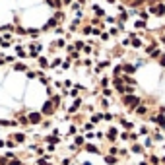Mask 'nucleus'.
Segmentation results:
<instances>
[{"label":"nucleus","instance_id":"nucleus-1","mask_svg":"<svg viewBox=\"0 0 165 165\" xmlns=\"http://www.w3.org/2000/svg\"><path fill=\"white\" fill-rule=\"evenodd\" d=\"M27 121H29V126H37L43 122V115L41 111H29L27 113Z\"/></svg>","mask_w":165,"mask_h":165},{"label":"nucleus","instance_id":"nucleus-2","mask_svg":"<svg viewBox=\"0 0 165 165\" xmlns=\"http://www.w3.org/2000/svg\"><path fill=\"white\" fill-rule=\"evenodd\" d=\"M8 138H12L14 142L18 144V146H23V144L27 142V134L19 130V132H12V134H8Z\"/></svg>","mask_w":165,"mask_h":165},{"label":"nucleus","instance_id":"nucleus-3","mask_svg":"<svg viewBox=\"0 0 165 165\" xmlns=\"http://www.w3.org/2000/svg\"><path fill=\"white\" fill-rule=\"evenodd\" d=\"M43 51V45L41 43H29V51H27V57H31V58H37L39 57V52Z\"/></svg>","mask_w":165,"mask_h":165},{"label":"nucleus","instance_id":"nucleus-4","mask_svg":"<svg viewBox=\"0 0 165 165\" xmlns=\"http://www.w3.org/2000/svg\"><path fill=\"white\" fill-rule=\"evenodd\" d=\"M12 68H14V72H27V70H29L26 62H14Z\"/></svg>","mask_w":165,"mask_h":165},{"label":"nucleus","instance_id":"nucleus-5","mask_svg":"<svg viewBox=\"0 0 165 165\" xmlns=\"http://www.w3.org/2000/svg\"><path fill=\"white\" fill-rule=\"evenodd\" d=\"M16 57L18 58H27V51L21 47V45H16Z\"/></svg>","mask_w":165,"mask_h":165},{"label":"nucleus","instance_id":"nucleus-6","mask_svg":"<svg viewBox=\"0 0 165 165\" xmlns=\"http://www.w3.org/2000/svg\"><path fill=\"white\" fill-rule=\"evenodd\" d=\"M37 62H39V66H41V70L49 68V60H47L45 57H37Z\"/></svg>","mask_w":165,"mask_h":165},{"label":"nucleus","instance_id":"nucleus-7","mask_svg":"<svg viewBox=\"0 0 165 165\" xmlns=\"http://www.w3.org/2000/svg\"><path fill=\"white\" fill-rule=\"evenodd\" d=\"M4 140H6V148L8 150H18V144H16L12 138H4Z\"/></svg>","mask_w":165,"mask_h":165},{"label":"nucleus","instance_id":"nucleus-8","mask_svg":"<svg viewBox=\"0 0 165 165\" xmlns=\"http://www.w3.org/2000/svg\"><path fill=\"white\" fill-rule=\"evenodd\" d=\"M23 163V161H21V159L19 157H14V159H8V165H21Z\"/></svg>","mask_w":165,"mask_h":165},{"label":"nucleus","instance_id":"nucleus-9","mask_svg":"<svg viewBox=\"0 0 165 165\" xmlns=\"http://www.w3.org/2000/svg\"><path fill=\"white\" fill-rule=\"evenodd\" d=\"M26 76L29 78V80H35V78H37V72H35V70H27V72H26Z\"/></svg>","mask_w":165,"mask_h":165},{"label":"nucleus","instance_id":"nucleus-10","mask_svg":"<svg viewBox=\"0 0 165 165\" xmlns=\"http://www.w3.org/2000/svg\"><path fill=\"white\" fill-rule=\"evenodd\" d=\"M76 134V126H70L68 128V136H74Z\"/></svg>","mask_w":165,"mask_h":165},{"label":"nucleus","instance_id":"nucleus-11","mask_svg":"<svg viewBox=\"0 0 165 165\" xmlns=\"http://www.w3.org/2000/svg\"><path fill=\"white\" fill-rule=\"evenodd\" d=\"M4 148H6V140L0 138V150H4Z\"/></svg>","mask_w":165,"mask_h":165},{"label":"nucleus","instance_id":"nucleus-12","mask_svg":"<svg viewBox=\"0 0 165 165\" xmlns=\"http://www.w3.org/2000/svg\"><path fill=\"white\" fill-rule=\"evenodd\" d=\"M62 68H64V70L70 68V60H64V62H62Z\"/></svg>","mask_w":165,"mask_h":165}]
</instances>
